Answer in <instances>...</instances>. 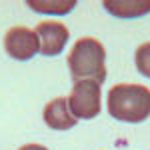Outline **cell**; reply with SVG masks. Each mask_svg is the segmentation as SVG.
<instances>
[{
    "mask_svg": "<svg viewBox=\"0 0 150 150\" xmlns=\"http://www.w3.org/2000/svg\"><path fill=\"white\" fill-rule=\"evenodd\" d=\"M108 114L122 122H144L150 116V88L142 84H114L106 96Z\"/></svg>",
    "mask_w": 150,
    "mask_h": 150,
    "instance_id": "cell-1",
    "label": "cell"
},
{
    "mask_svg": "<svg viewBox=\"0 0 150 150\" xmlns=\"http://www.w3.org/2000/svg\"><path fill=\"white\" fill-rule=\"evenodd\" d=\"M68 68L74 82L106 80V50L96 38H78L68 54Z\"/></svg>",
    "mask_w": 150,
    "mask_h": 150,
    "instance_id": "cell-2",
    "label": "cell"
},
{
    "mask_svg": "<svg viewBox=\"0 0 150 150\" xmlns=\"http://www.w3.org/2000/svg\"><path fill=\"white\" fill-rule=\"evenodd\" d=\"M68 106L74 118L92 120L100 114L102 108V90L96 80H76L68 96Z\"/></svg>",
    "mask_w": 150,
    "mask_h": 150,
    "instance_id": "cell-3",
    "label": "cell"
},
{
    "mask_svg": "<svg viewBox=\"0 0 150 150\" xmlns=\"http://www.w3.org/2000/svg\"><path fill=\"white\" fill-rule=\"evenodd\" d=\"M4 50L14 60H30L36 52H40V40L36 30L26 26H12L4 36Z\"/></svg>",
    "mask_w": 150,
    "mask_h": 150,
    "instance_id": "cell-4",
    "label": "cell"
},
{
    "mask_svg": "<svg viewBox=\"0 0 150 150\" xmlns=\"http://www.w3.org/2000/svg\"><path fill=\"white\" fill-rule=\"evenodd\" d=\"M36 34L40 40V52L44 56L60 54L68 42V28L58 20H42L36 26Z\"/></svg>",
    "mask_w": 150,
    "mask_h": 150,
    "instance_id": "cell-5",
    "label": "cell"
},
{
    "mask_svg": "<svg viewBox=\"0 0 150 150\" xmlns=\"http://www.w3.org/2000/svg\"><path fill=\"white\" fill-rule=\"evenodd\" d=\"M42 116H44L46 126H50L52 130H70L78 122V118H74V114L70 112L68 96H58L54 100H50L44 106Z\"/></svg>",
    "mask_w": 150,
    "mask_h": 150,
    "instance_id": "cell-6",
    "label": "cell"
},
{
    "mask_svg": "<svg viewBox=\"0 0 150 150\" xmlns=\"http://www.w3.org/2000/svg\"><path fill=\"white\" fill-rule=\"evenodd\" d=\"M102 4L116 18H138L150 12V0H104Z\"/></svg>",
    "mask_w": 150,
    "mask_h": 150,
    "instance_id": "cell-7",
    "label": "cell"
},
{
    "mask_svg": "<svg viewBox=\"0 0 150 150\" xmlns=\"http://www.w3.org/2000/svg\"><path fill=\"white\" fill-rule=\"evenodd\" d=\"M28 6L36 12H42V14H68L76 2L74 0H60V2H52V0H44V2H38V0H28Z\"/></svg>",
    "mask_w": 150,
    "mask_h": 150,
    "instance_id": "cell-8",
    "label": "cell"
},
{
    "mask_svg": "<svg viewBox=\"0 0 150 150\" xmlns=\"http://www.w3.org/2000/svg\"><path fill=\"white\" fill-rule=\"evenodd\" d=\"M134 60H136V68L140 74L150 78V42L140 44L136 54H134Z\"/></svg>",
    "mask_w": 150,
    "mask_h": 150,
    "instance_id": "cell-9",
    "label": "cell"
},
{
    "mask_svg": "<svg viewBox=\"0 0 150 150\" xmlns=\"http://www.w3.org/2000/svg\"><path fill=\"white\" fill-rule=\"evenodd\" d=\"M18 150H48V148L42 146V144H24V146H20Z\"/></svg>",
    "mask_w": 150,
    "mask_h": 150,
    "instance_id": "cell-10",
    "label": "cell"
}]
</instances>
